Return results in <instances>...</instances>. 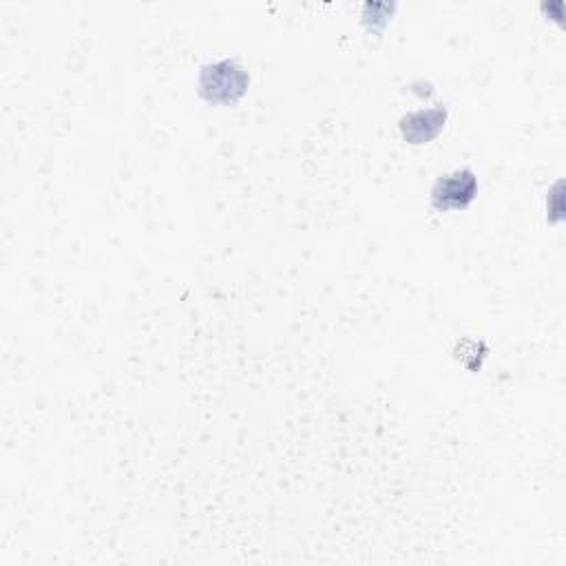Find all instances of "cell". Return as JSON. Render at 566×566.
Here are the masks:
<instances>
[{
	"label": "cell",
	"instance_id": "7a4b0ae2",
	"mask_svg": "<svg viewBox=\"0 0 566 566\" xmlns=\"http://www.w3.org/2000/svg\"><path fill=\"white\" fill-rule=\"evenodd\" d=\"M478 197V175L471 168H458L440 175L431 188V206L438 212L464 210Z\"/></svg>",
	"mask_w": 566,
	"mask_h": 566
},
{
	"label": "cell",
	"instance_id": "6da1fadb",
	"mask_svg": "<svg viewBox=\"0 0 566 566\" xmlns=\"http://www.w3.org/2000/svg\"><path fill=\"white\" fill-rule=\"evenodd\" d=\"M250 84V75L237 60H219L206 64L199 73V93L210 104H237Z\"/></svg>",
	"mask_w": 566,
	"mask_h": 566
},
{
	"label": "cell",
	"instance_id": "3957f363",
	"mask_svg": "<svg viewBox=\"0 0 566 566\" xmlns=\"http://www.w3.org/2000/svg\"><path fill=\"white\" fill-rule=\"evenodd\" d=\"M447 115L449 111L442 104L422 111H411L400 119V135L409 144H427L433 137H438V133L444 128Z\"/></svg>",
	"mask_w": 566,
	"mask_h": 566
}]
</instances>
